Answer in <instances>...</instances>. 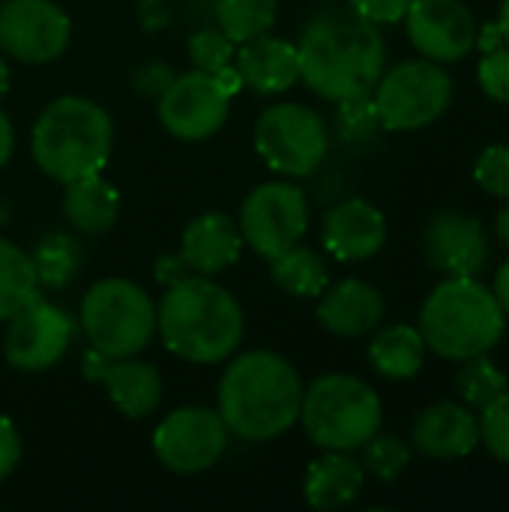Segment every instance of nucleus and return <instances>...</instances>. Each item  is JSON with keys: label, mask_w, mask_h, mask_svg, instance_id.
<instances>
[{"label": "nucleus", "mask_w": 509, "mask_h": 512, "mask_svg": "<svg viewBox=\"0 0 509 512\" xmlns=\"http://www.w3.org/2000/svg\"><path fill=\"white\" fill-rule=\"evenodd\" d=\"M300 81L327 102L372 93L387 69L381 24L363 18L348 3L321 6L297 39Z\"/></svg>", "instance_id": "f257e3e1"}, {"label": "nucleus", "mask_w": 509, "mask_h": 512, "mask_svg": "<svg viewBox=\"0 0 509 512\" xmlns=\"http://www.w3.org/2000/svg\"><path fill=\"white\" fill-rule=\"evenodd\" d=\"M303 390L300 372L288 357L252 348L234 354L225 366L216 387V411L231 435L267 444L300 423Z\"/></svg>", "instance_id": "f03ea898"}, {"label": "nucleus", "mask_w": 509, "mask_h": 512, "mask_svg": "<svg viewBox=\"0 0 509 512\" xmlns=\"http://www.w3.org/2000/svg\"><path fill=\"white\" fill-rule=\"evenodd\" d=\"M156 333L165 348L195 366L231 360L246 336V318L237 297L213 276H186L165 288L156 306Z\"/></svg>", "instance_id": "7ed1b4c3"}, {"label": "nucleus", "mask_w": 509, "mask_h": 512, "mask_svg": "<svg viewBox=\"0 0 509 512\" xmlns=\"http://www.w3.org/2000/svg\"><path fill=\"white\" fill-rule=\"evenodd\" d=\"M111 144L114 123L108 111L75 93L51 99L30 129V156L57 183L99 174L111 156Z\"/></svg>", "instance_id": "20e7f679"}, {"label": "nucleus", "mask_w": 509, "mask_h": 512, "mask_svg": "<svg viewBox=\"0 0 509 512\" xmlns=\"http://www.w3.org/2000/svg\"><path fill=\"white\" fill-rule=\"evenodd\" d=\"M417 330L432 354L462 363L504 339L507 315L477 276H444L423 300Z\"/></svg>", "instance_id": "39448f33"}, {"label": "nucleus", "mask_w": 509, "mask_h": 512, "mask_svg": "<svg viewBox=\"0 0 509 512\" xmlns=\"http://www.w3.org/2000/svg\"><path fill=\"white\" fill-rule=\"evenodd\" d=\"M381 396L357 375L327 372L303 390L300 426L318 450L357 453L381 432Z\"/></svg>", "instance_id": "423d86ee"}, {"label": "nucleus", "mask_w": 509, "mask_h": 512, "mask_svg": "<svg viewBox=\"0 0 509 512\" xmlns=\"http://www.w3.org/2000/svg\"><path fill=\"white\" fill-rule=\"evenodd\" d=\"M78 321L102 357H138L156 336V303L138 282L108 276L87 288Z\"/></svg>", "instance_id": "0eeeda50"}, {"label": "nucleus", "mask_w": 509, "mask_h": 512, "mask_svg": "<svg viewBox=\"0 0 509 512\" xmlns=\"http://www.w3.org/2000/svg\"><path fill=\"white\" fill-rule=\"evenodd\" d=\"M372 99L384 132H417L438 123L453 102V78L444 63L414 57L381 72Z\"/></svg>", "instance_id": "6e6552de"}, {"label": "nucleus", "mask_w": 509, "mask_h": 512, "mask_svg": "<svg viewBox=\"0 0 509 512\" xmlns=\"http://www.w3.org/2000/svg\"><path fill=\"white\" fill-rule=\"evenodd\" d=\"M255 150L270 171L303 180L327 159L330 129L315 108L303 102H276L255 120Z\"/></svg>", "instance_id": "1a4fd4ad"}, {"label": "nucleus", "mask_w": 509, "mask_h": 512, "mask_svg": "<svg viewBox=\"0 0 509 512\" xmlns=\"http://www.w3.org/2000/svg\"><path fill=\"white\" fill-rule=\"evenodd\" d=\"M237 228L243 234V246L270 261L306 237L309 198L294 180L258 183L240 204Z\"/></svg>", "instance_id": "9d476101"}, {"label": "nucleus", "mask_w": 509, "mask_h": 512, "mask_svg": "<svg viewBox=\"0 0 509 512\" xmlns=\"http://www.w3.org/2000/svg\"><path fill=\"white\" fill-rule=\"evenodd\" d=\"M231 441V432L219 411L204 405L174 408L153 429V456L159 465L180 477H195L219 465Z\"/></svg>", "instance_id": "9b49d317"}, {"label": "nucleus", "mask_w": 509, "mask_h": 512, "mask_svg": "<svg viewBox=\"0 0 509 512\" xmlns=\"http://www.w3.org/2000/svg\"><path fill=\"white\" fill-rule=\"evenodd\" d=\"M72 339V318L60 306L36 294L6 321L3 357L15 372H48L66 357Z\"/></svg>", "instance_id": "f8f14e48"}, {"label": "nucleus", "mask_w": 509, "mask_h": 512, "mask_svg": "<svg viewBox=\"0 0 509 512\" xmlns=\"http://www.w3.org/2000/svg\"><path fill=\"white\" fill-rule=\"evenodd\" d=\"M231 99L234 96L219 84L216 75L192 69L174 75V81L156 99V114L168 135L180 141H204L225 126Z\"/></svg>", "instance_id": "ddd939ff"}, {"label": "nucleus", "mask_w": 509, "mask_h": 512, "mask_svg": "<svg viewBox=\"0 0 509 512\" xmlns=\"http://www.w3.org/2000/svg\"><path fill=\"white\" fill-rule=\"evenodd\" d=\"M72 39V21L54 0H0V51L18 63L57 60Z\"/></svg>", "instance_id": "4468645a"}, {"label": "nucleus", "mask_w": 509, "mask_h": 512, "mask_svg": "<svg viewBox=\"0 0 509 512\" xmlns=\"http://www.w3.org/2000/svg\"><path fill=\"white\" fill-rule=\"evenodd\" d=\"M405 30L420 57L435 63H459L477 45V18L462 0H411Z\"/></svg>", "instance_id": "2eb2a0df"}, {"label": "nucleus", "mask_w": 509, "mask_h": 512, "mask_svg": "<svg viewBox=\"0 0 509 512\" xmlns=\"http://www.w3.org/2000/svg\"><path fill=\"white\" fill-rule=\"evenodd\" d=\"M423 255L444 276H477L489 264L486 225L462 210H438L426 222Z\"/></svg>", "instance_id": "dca6fc26"}, {"label": "nucleus", "mask_w": 509, "mask_h": 512, "mask_svg": "<svg viewBox=\"0 0 509 512\" xmlns=\"http://www.w3.org/2000/svg\"><path fill=\"white\" fill-rule=\"evenodd\" d=\"M84 375L90 381H99L108 390L114 408L129 420L153 414L162 402L159 369L138 357H102L90 348L84 357Z\"/></svg>", "instance_id": "f3484780"}, {"label": "nucleus", "mask_w": 509, "mask_h": 512, "mask_svg": "<svg viewBox=\"0 0 509 512\" xmlns=\"http://www.w3.org/2000/svg\"><path fill=\"white\" fill-rule=\"evenodd\" d=\"M321 243L342 264L369 261L387 243V216L366 198H345L327 210Z\"/></svg>", "instance_id": "a211bd4d"}, {"label": "nucleus", "mask_w": 509, "mask_h": 512, "mask_svg": "<svg viewBox=\"0 0 509 512\" xmlns=\"http://www.w3.org/2000/svg\"><path fill=\"white\" fill-rule=\"evenodd\" d=\"M411 444L426 459H465L480 447V417L465 402H435L414 417Z\"/></svg>", "instance_id": "6ab92c4d"}, {"label": "nucleus", "mask_w": 509, "mask_h": 512, "mask_svg": "<svg viewBox=\"0 0 509 512\" xmlns=\"http://www.w3.org/2000/svg\"><path fill=\"white\" fill-rule=\"evenodd\" d=\"M324 330L339 339H363L375 333L387 315L384 294L366 279H342L339 285H327L318 297L315 309Z\"/></svg>", "instance_id": "aec40b11"}, {"label": "nucleus", "mask_w": 509, "mask_h": 512, "mask_svg": "<svg viewBox=\"0 0 509 512\" xmlns=\"http://www.w3.org/2000/svg\"><path fill=\"white\" fill-rule=\"evenodd\" d=\"M234 66L243 78V87L255 90L258 96L288 93L300 81L297 42L282 39V36H270V33L237 45Z\"/></svg>", "instance_id": "412c9836"}, {"label": "nucleus", "mask_w": 509, "mask_h": 512, "mask_svg": "<svg viewBox=\"0 0 509 512\" xmlns=\"http://www.w3.org/2000/svg\"><path fill=\"white\" fill-rule=\"evenodd\" d=\"M243 255V234L225 213L195 216L180 237V258L198 276H216L234 267Z\"/></svg>", "instance_id": "4be33fe9"}, {"label": "nucleus", "mask_w": 509, "mask_h": 512, "mask_svg": "<svg viewBox=\"0 0 509 512\" xmlns=\"http://www.w3.org/2000/svg\"><path fill=\"white\" fill-rule=\"evenodd\" d=\"M366 486V471L351 453L324 450L321 459L309 462L303 480V498L312 510H345L351 507Z\"/></svg>", "instance_id": "5701e85b"}, {"label": "nucleus", "mask_w": 509, "mask_h": 512, "mask_svg": "<svg viewBox=\"0 0 509 512\" xmlns=\"http://www.w3.org/2000/svg\"><path fill=\"white\" fill-rule=\"evenodd\" d=\"M63 216L78 234H105L120 216V192L102 177V171L69 180L63 183Z\"/></svg>", "instance_id": "b1692460"}, {"label": "nucleus", "mask_w": 509, "mask_h": 512, "mask_svg": "<svg viewBox=\"0 0 509 512\" xmlns=\"http://www.w3.org/2000/svg\"><path fill=\"white\" fill-rule=\"evenodd\" d=\"M426 342L417 327L393 324L372 336L369 342V363L378 375L390 381H411L423 372L426 363Z\"/></svg>", "instance_id": "393cba45"}, {"label": "nucleus", "mask_w": 509, "mask_h": 512, "mask_svg": "<svg viewBox=\"0 0 509 512\" xmlns=\"http://www.w3.org/2000/svg\"><path fill=\"white\" fill-rule=\"evenodd\" d=\"M270 279L279 291L309 300V297H321L324 288L330 285V267L318 249L297 243L282 255L270 258Z\"/></svg>", "instance_id": "a878e982"}, {"label": "nucleus", "mask_w": 509, "mask_h": 512, "mask_svg": "<svg viewBox=\"0 0 509 512\" xmlns=\"http://www.w3.org/2000/svg\"><path fill=\"white\" fill-rule=\"evenodd\" d=\"M30 264L39 282V291H63L72 285L78 267H81V252L72 234L66 231H48L30 252Z\"/></svg>", "instance_id": "bb28decb"}, {"label": "nucleus", "mask_w": 509, "mask_h": 512, "mask_svg": "<svg viewBox=\"0 0 509 512\" xmlns=\"http://www.w3.org/2000/svg\"><path fill=\"white\" fill-rule=\"evenodd\" d=\"M36 294H39V282L30 264V252L0 237V321H9Z\"/></svg>", "instance_id": "cd10ccee"}, {"label": "nucleus", "mask_w": 509, "mask_h": 512, "mask_svg": "<svg viewBox=\"0 0 509 512\" xmlns=\"http://www.w3.org/2000/svg\"><path fill=\"white\" fill-rule=\"evenodd\" d=\"M276 15H279L276 0H216V27L234 45L270 33Z\"/></svg>", "instance_id": "c85d7f7f"}, {"label": "nucleus", "mask_w": 509, "mask_h": 512, "mask_svg": "<svg viewBox=\"0 0 509 512\" xmlns=\"http://www.w3.org/2000/svg\"><path fill=\"white\" fill-rule=\"evenodd\" d=\"M507 387L509 378L489 354H477V357L462 360V369L456 372V390L471 411L489 408Z\"/></svg>", "instance_id": "c756f323"}, {"label": "nucleus", "mask_w": 509, "mask_h": 512, "mask_svg": "<svg viewBox=\"0 0 509 512\" xmlns=\"http://www.w3.org/2000/svg\"><path fill=\"white\" fill-rule=\"evenodd\" d=\"M333 126H336V135L345 144H369V141L378 138V132H384L372 93H363V96H351V99L336 102Z\"/></svg>", "instance_id": "7c9ffc66"}, {"label": "nucleus", "mask_w": 509, "mask_h": 512, "mask_svg": "<svg viewBox=\"0 0 509 512\" xmlns=\"http://www.w3.org/2000/svg\"><path fill=\"white\" fill-rule=\"evenodd\" d=\"M363 471L381 483L399 480L411 465V447L399 435H375L363 444Z\"/></svg>", "instance_id": "2f4dec72"}, {"label": "nucleus", "mask_w": 509, "mask_h": 512, "mask_svg": "<svg viewBox=\"0 0 509 512\" xmlns=\"http://www.w3.org/2000/svg\"><path fill=\"white\" fill-rule=\"evenodd\" d=\"M186 48H189L192 69H201V72H210V75L231 66L234 54H237V45L219 27H201L198 33L189 36Z\"/></svg>", "instance_id": "473e14b6"}, {"label": "nucleus", "mask_w": 509, "mask_h": 512, "mask_svg": "<svg viewBox=\"0 0 509 512\" xmlns=\"http://www.w3.org/2000/svg\"><path fill=\"white\" fill-rule=\"evenodd\" d=\"M480 447L498 462L509 465V387L480 411Z\"/></svg>", "instance_id": "72a5a7b5"}, {"label": "nucleus", "mask_w": 509, "mask_h": 512, "mask_svg": "<svg viewBox=\"0 0 509 512\" xmlns=\"http://www.w3.org/2000/svg\"><path fill=\"white\" fill-rule=\"evenodd\" d=\"M474 183L492 195L509 198V144H489L474 162Z\"/></svg>", "instance_id": "f704fd0d"}, {"label": "nucleus", "mask_w": 509, "mask_h": 512, "mask_svg": "<svg viewBox=\"0 0 509 512\" xmlns=\"http://www.w3.org/2000/svg\"><path fill=\"white\" fill-rule=\"evenodd\" d=\"M477 81L492 102L509 105V48L486 51L477 63Z\"/></svg>", "instance_id": "c9c22d12"}, {"label": "nucleus", "mask_w": 509, "mask_h": 512, "mask_svg": "<svg viewBox=\"0 0 509 512\" xmlns=\"http://www.w3.org/2000/svg\"><path fill=\"white\" fill-rule=\"evenodd\" d=\"M345 3L375 24H396L405 18L411 6V0H345Z\"/></svg>", "instance_id": "e433bc0d"}, {"label": "nucleus", "mask_w": 509, "mask_h": 512, "mask_svg": "<svg viewBox=\"0 0 509 512\" xmlns=\"http://www.w3.org/2000/svg\"><path fill=\"white\" fill-rule=\"evenodd\" d=\"M174 81V69L171 66H165V63H159V60H153V63H147V66H141L135 75H132V87L138 90V93H144V96H162L165 93V87Z\"/></svg>", "instance_id": "4c0bfd02"}, {"label": "nucleus", "mask_w": 509, "mask_h": 512, "mask_svg": "<svg viewBox=\"0 0 509 512\" xmlns=\"http://www.w3.org/2000/svg\"><path fill=\"white\" fill-rule=\"evenodd\" d=\"M21 462V435L9 417L0 414V483L18 468Z\"/></svg>", "instance_id": "58836bf2"}, {"label": "nucleus", "mask_w": 509, "mask_h": 512, "mask_svg": "<svg viewBox=\"0 0 509 512\" xmlns=\"http://www.w3.org/2000/svg\"><path fill=\"white\" fill-rule=\"evenodd\" d=\"M186 276H192V270L186 267V261L180 258V252L177 255H162L159 261H156V279L168 288V285H174V282H180V279H186Z\"/></svg>", "instance_id": "ea45409f"}, {"label": "nucleus", "mask_w": 509, "mask_h": 512, "mask_svg": "<svg viewBox=\"0 0 509 512\" xmlns=\"http://www.w3.org/2000/svg\"><path fill=\"white\" fill-rule=\"evenodd\" d=\"M507 42H504V33H501V27H498V21H489V24H483L480 30H477V45L474 48H480L483 54L486 51H495V48H504Z\"/></svg>", "instance_id": "a19ab883"}, {"label": "nucleus", "mask_w": 509, "mask_h": 512, "mask_svg": "<svg viewBox=\"0 0 509 512\" xmlns=\"http://www.w3.org/2000/svg\"><path fill=\"white\" fill-rule=\"evenodd\" d=\"M12 153H15V126L9 114L0 108V168L12 159Z\"/></svg>", "instance_id": "79ce46f5"}, {"label": "nucleus", "mask_w": 509, "mask_h": 512, "mask_svg": "<svg viewBox=\"0 0 509 512\" xmlns=\"http://www.w3.org/2000/svg\"><path fill=\"white\" fill-rule=\"evenodd\" d=\"M492 294H495V300L501 303L504 315H509V258L498 267V273H495V288H492Z\"/></svg>", "instance_id": "37998d69"}, {"label": "nucleus", "mask_w": 509, "mask_h": 512, "mask_svg": "<svg viewBox=\"0 0 509 512\" xmlns=\"http://www.w3.org/2000/svg\"><path fill=\"white\" fill-rule=\"evenodd\" d=\"M495 234H498V240L509 249V198L507 204L498 210V216H495Z\"/></svg>", "instance_id": "c03bdc74"}, {"label": "nucleus", "mask_w": 509, "mask_h": 512, "mask_svg": "<svg viewBox=\"0 0 509 512\" xmlns=\"http://www.w3.org/2000/svg\"><path fill=\"white\" fill-rule=\"evenodd\" d=\"M498 27L504 33V42L509 48V0H501V15H498Z\"/></svg>", "instance_id": "a18cd8bd"}, {"label": "nucleus", "mask_w": 509, "mask_h": 512, "mask_svg": "<svg viewBox=\"0 0 509 512\" xmlns=\"http://www.w3.org/2000/svg\"><path fill=\"white\" fill-rule=\"evenodd\" d=\"M9 90V63H6V54L0 51V99L6 96Z\"/></svg>", "instance_id": "49530a36"}, {"label": "nucleus", "mask_w": 509, "mask_h": 512, "mask_svg": "<svg viewBox=\"0 0 509 512\" xmlns=\"http://www.w3.org/2000/svg\"><path fill=\"white\" fill-rule=\"evenodd\" d=\"M138 3H141V9H144V12H150V9H159L165 0H138Z\"/></svg>", "instance_id": "de8ad7c7"}]
</instances>
